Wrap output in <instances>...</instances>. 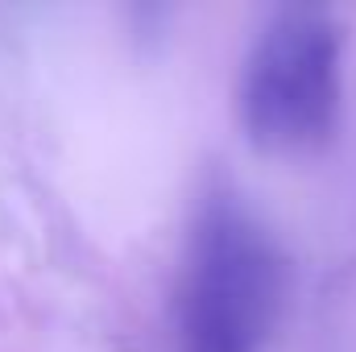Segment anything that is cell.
<instances>
[{
	"label": "cell",
	"mask_w": 356,
	"mask_h": 352,
	"mask_svg": "<svg viewBox=\"0 0 356 352\" xmlns=\"http://www.w3.org/2000/svg\"><path fill=\"white\" fill-rule=\"evenodd\" d=\"M344 38L323 8H282L249 50L241 79V116L266 150L319 145L340 112Z\"/></svg>",
	"instance_id": "2"
},
{
	"label": "cell",
	"mask_w": 356,
	"mask_h": 352,
	"mask_svg": "<svg viewBox=\"0 0 356 352\" xmlns=\"http://www.w3.org/2000/svg\"><path fill=\"white\" fill-rule=\"evenodd\" d=\"M282 303V257L236 203L211 199L195 224L178 298L186 352H261Z\"/></svg>",
	"instance_id": "1"
}]
</instances>
